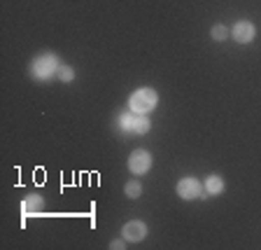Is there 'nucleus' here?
Returning a JSON list of instances; mask_svg holds the SVG:
<instances>
[{"label": "nucleus", "mask_w": 261, "mask_h": 250, "mask_svg": "<svg viewBox=\"0 0 261 250\" xmlns=\"http://www.w3.org/2000/svg\"><path fill=\"white\" fill-rule=\"evenodd\" d=\"M159 105V94L149 87H142V89H136L130 94L128 98V108L130 112H138V115H149L154 108Z\"/></svg>", "instance_id": "f257e3e1"}, {"label": "nucleus", "mask_w": 261, "mask_h": 250, "mask_svg": "<svg viewBox=\"0 0 261 250\" xmlns=\"http://www.w3.org/2000/svg\"><path fill=\"white\" fill-rule=\"evenodd\" d=\"M210 35H212V40H217V42L226 40V26H222V24H217V26H212Z\"/></svg>", "instance_id": "f8f14e48"}, {"label": "nucleus", "mask_w": 261, "mask_h": 250, "mask_svg": "<svg viewBox=\"0 0 261 250\" xmlns=\"http://www.w3.org/2000/svg\"><path fill=\"white\" fill-rule=\"evenodd\" d=\"M121 234H124L126 241H142L147 236V224L140 222V220H130V222L124 224V229H121Z\"/></svg>", "instance_id": "423d86ee"}, {"label": "nucleus", "mask_w": 261, "mask_h": 250, "mask_svg": "<svg viewBox=\"0 0 261 250\" xmlns=\"http://www.w3.org/2000/svg\"><path fill=\"white\" fill-rule=\"evenodd\" d=\"M254 35H256V28H254V24L247 21V19L233 24V28H231V38L238 44H250L252 40H254Z\"/></svg>", "instance_id": "39448f33"}, {"label": "nucleus", "mask_w": 261, "mask_h": 250, "mask_svg": "<svg viewBox=\"0 0 261 250\" xmlns=\"http://www.w3.org/2000/svg\"><path fill=\"white\" fill-rule=\"evenodd\" d=\"M110 248H124V243H121V241H112V243H110Z\"/></svg>", "instance_id": "ddd939ff"}, {"label": "nucleus", "mask_w": 261, "mask_h": 250, "mask_svg": "<svg viewBox=\"0 0 261 250\" xmlns=\"http://www.w3.org/2000/svg\"><path fill=\"white\" fill-rule=\"evenodd\" d=\"M42 203H44V199H42L40 194H28L26 201L21 203V211H23V213H40Z\"/></svg>", "instance_id": "6e6552de"}, {"label": "nucleus", "mask_w": 261, "mask_h": 250, "mask_svg": "<svg viewBox=\"0 0 261 250\" xmlns=\"http://www.w3.org/2000/svg\"><path fill=\"white\" fill-rule=\"evenodd\" d=\"M59 68H61L59 56L51 54V52H47V54H38L35 59H33V63H31L33 77H35V80H40V82H44V80H49L51 75H56V73H59Z\"/></svg>", "instance_id": "f03ea898"}, {"label": "nucleus", "mask_w": 261, "mask_h": 250, "mask_svg": "<svg viewBox=\"0 0 261 250\" xmlns=\"http://www.w3.org/2000/svg\"><path fill=\"white\" fill-rule=\"evenodd\" d=\"M175 190H177V194L182 196V199H185V201H194V199H198V196H203V192H205V187L201 185V183H198V180L196 178H182L177 183V187H175Z\"/></svg>", "instance_id": "20e7f679"}, {"label": "nucleus", "mask_w": 261, "mask_h": 250, "mask_svg": "<svg viewBox=\"0 0 261 250\" xmlns=\"http://www.w3.org/2000/svg\"><path fill=\"white\" fill-rule=\"evenodd\" d=\"M149 117H147V115H133V131H130V133H138V136H142V133H147V131H149Z\"/></svg>", "instance_id": "1a4fd4ad"}, {"label": "nucleus", "mask_w": 261, "mask_h": 250, "mask_svg": "<svg viewBox=\"0 0 261 250\" xmlns=\"http://www.w3.org/2000/svg\"><path fill=\"white\" fill-rule=\"evenodd\" d=\"M203 187H205V194L207 196H217L224 192V178L222 175H207V180L203 183Z\"/></svg>", "instance_id": "0eeeda50"}, {"label": "nucleus", "mask_w": 261, "mask_h": 250, "mask_svg": "<svg viewBox=\"0 0 261 250\" xmlns=\"http://www.w3.org/2000/svg\"><path fill=\"white\" fill-rule=\"evenodd\" d=\"M59 80L61 82H72L75 80V68H72V65H61L59 68Z\"/></svg>", "instance_id": "9b49d317"}, {"label": "nucleus", "mask_w": 261, "mask_h": 250, "mask_svg": "<svg viewBox=\"0 0 261 250\" xmlns=\"http://www.w3.org/2000/svg\"><path fill=\"white\" fill-rule=\"evenodd\" d=\"M124 194L128 196V199H138V196L142 194V185L138 183V180H128L124 185Z\"/></svg>", "instance_id": "9d476101"}, {"label": "nucleus", "mask_w": 261, "mask_h": 250, "mask_svg": "<svg viewBox=\"0 0 261 250\" xmlns=\"http://www.w3.org/2000/svg\"><path fill=\"white\" fill-rule=\"evenodd\" d=\"M152 169V154L147 150H133L128 157V171L133 175H145Z\"/></svg>", "instance_id": "7ed1b4c3"}]
</instances>
